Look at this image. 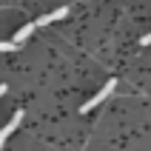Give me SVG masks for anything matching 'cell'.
I'll use <instances>...</instances> for the list:
<instances>
[{"mask_svg": "<svg viewBox=\"0 0 151 151\" xmlns=\"http://www.w3.org/2000/svg\"><path fill=\"white\" fill-rule=\"evenodd\" d=\"M114 86H117V80H109V83L103 86V88H100L97 94H94V97H91L88 103H83V109H80V111H83V114H88V111H91L94 106H100L103 100H109V97H111V91H114Z\"/></svg>", "mask_w": 151, "mask_h": 151, "instance_id": "6da1fadb", "label": "cell"}, {"mask_svg": "<svg viewBox=\"0 0 151 151\" xmlns=\"http://www.w3.org/2000/svg\"><path fill=\"white\" fill-rule=\"evenodd\" d=\"M20 123H23V111H14V114H12V120L0 128V148H3V145H6V140L17 131V126H20Z\"/></svg>", "mask_w": 151, "mask_h": 151, "instance_id": "7a4b0ae2", "label": "cell"}, {"mask_svg": "<svg viewBox=\"0 0 151 151\" xmlns=\"http://www.w3.org/2000/svg\"><path fill=\"white\" fill-rule=\"evenodd\" d=\"M66 14H68V9H54V12H49V14H43L40 20H37V29H40V26H49V23H54V20H63Z\"/></svg>", "mask_w": 151, "mask_h": 151, "instance_id": "3957f363", "label": "cell"}, {"mask_svg": "<svg viewBox=\"0 0 151 151\" xmlns=\"http://www.w3.org/2000/svg\"><path fill=\"white\" fill-rule=\"evenodd\" d=\"M34 32H37V23H26L23 29H20V32H14V43H20V46H23V43L29 40V37H32Z\"/></svg>", "mask_w": 151, "mask_h": 151, "instance_id": "277c9868", "label": "cell"}, {"mask_svg": "<svg viewBox=\"0 0 151 151\" xmlns=\"http://www.w3.org/2000/svg\"><path fill=\"white\" fill-rule=\"evenodd\" d=\"M20 49V43H14V40H0V51H17Z\"/></svg>", "mask_w": 151, "mask_h": 151, "instance_id": "5b68a950", "label": "cell"}, {"mask_svg": "<svg viewBox=\"0 0 151 151\" xmlns=\"http://www.w3.org/2000/svg\"><path fill=\"white\" fill-rule=\"evenodd\" d=\"M140 46H151V32H148V34H143V37H140Z\"/></svg>", "mask_w": 151, "mask_h": 151, "instance_id": "8992f818", "label": "cell"}, {"mask_svg": "<svg viewBox=\"0 0 151 151\" xmlns=\"http://www.w3.org/2000/svg\"><path fill=\"white\" fill-rule=\"evenodd\" d=\"M3 94H6V86H3V83H0V97H3Z\"/></svg>", "mask_w": 151, "mask_h": 151, "instance_id": "52a82bcc", "label": "cell"}]
</instances>
